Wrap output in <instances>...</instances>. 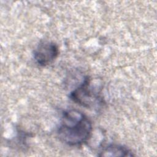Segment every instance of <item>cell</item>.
<instances>
[{"label":"cell","mask_w":157,"mask_h":157,"mask_svg":"<svg viewBox=\"0 0 157 157\" xmlns=\"http://www.w3.org/2000/svg\"><path fill=\"white\" fill-rule=\"evenodd\" d=\"M93 134V126L88 117L77 109L62 113L57 135L59 139L69 146H80L87 143Z\"/></svg>","instance_id":"obj_1"},{"label":"cell","mask_w":157,"mask_h":157,"mask_svg":"<svg viewBox=\"0 0 157 157\" xmlns=\"http://www.w3.org/2000/svg\"><path fill=\"white\" fill-rule=\"evenodd\" d=\"M69 98L73 102L88 109H98L103 103V99L91 86L88 76L84 77L81 83L70 93Z\"/></svg>","instance_id":"obj_2"},{"label":"cell","mask_w":157,"mask_h":157,"mask_svg":"<svg viewBox=\"0 0 157 157\" xmlns=\"http://www.w3.org/2000/svg\"><path fill=\"white\" fill-rule=\"evenodd\" d=\"M59 55L58 45L52 41H41L34 49L33 58L37 64L46 66L52 63Z\"/></svg>","instance_id":"obj_3"},{"label":"cell","mask_w":157,"mask_h":157,"mask_svg":"<svg viewBox=\"0 0 157 157\" xmlns=\"http://www.w3.org/2000/svg\"><path fill=\"white\" fill-rule=\"evenodd\" d=\"M134 155L131 150L124 145L112 144L103 147L98 154V156H132Z\"/></svg>","instance_id":"obj_4"}]
</instances>
